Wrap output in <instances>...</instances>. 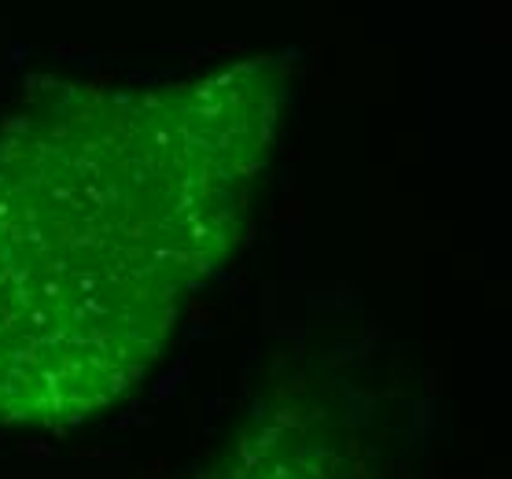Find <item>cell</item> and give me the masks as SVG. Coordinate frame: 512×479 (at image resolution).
Instances as JSON below:
<instances>
[{
  "instance_id": "obj_1",
  "label": "cell",
  "mask_w": 512,
  "mask_h": 479,
  "mask_svg": "<svg viewBox=\"0 0 512 479\" xmlns=\"http://www.w3.org/2000/svg\"><path fill=\"white\" fill-rule=\"evenodd\" d=\"M284 71L56 85L0 129V424L63 428L152 373L229 262L273 152Z\"/></svg>"
},
{
  "instance_id": "obj_2",
  "label": "cell",
  "mask_w": 512,
  "mask_h": 479,
  "mask_svg": "<svg viewBox=\"0 0 512 479\" xmlns=\"http://www.w3.org/2000/svg\"><path fill=\"white\" fill-rule=\"evenodd\" d=\"M199 479H369L350 428L321 406L266 409Z\"/></svg>"
}]
</instances>
